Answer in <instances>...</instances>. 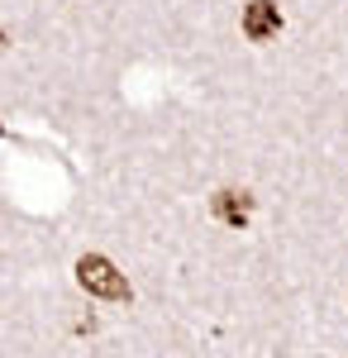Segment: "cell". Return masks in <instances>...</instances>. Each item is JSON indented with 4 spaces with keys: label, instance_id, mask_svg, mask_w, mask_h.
<instances>
[{
    "label": "cell",
    "instance_id": "1",
    "mask_svg": "<svg viewBox=\"0 0 348 358\" xmlns=\"http://www.w3.org/2000/svg\"><path fill=\"white\" fill-rule=\"evenodd\" d=\"M77 282L91 292V296H106V301H124V296H129L124 273H119L110 258H101V253H86V258L77 263Z\"/></svg>",
    "mask_w": 348,
    "mask_h": 358
},
{
    "label": "cell",
    "instance_id": "2",
    "mask_svg": "<svg viewBox=\"0 0 348 358\" xmlns=\"http://www.w3.org/2000/svg\"><path fill=\"white\" fill-rule=\"evenodd\" d=\"M277 29H282V10H277L272 0H248V5H243V34H248L253 43L277 38Z\"/></svg>",
    "mask_w": 348,
    "mask_h": 358
},
{
    "label": "cell",
    "instance_id": "3",
    "mask_svg": "<svg viewBox=\"0 0 348 358\" xmlns=\"http://www.w3.org/2000/svg\"><path fill=\"white\" fill-rule=\"evenodd\" d=\"M210 206H215V215H219L224 224H234V229L248 224V215H253V196L248 192H215Z\"/></svg>",
    "mask_w": 348,
    "mask_h": 358
}]
</instances>
